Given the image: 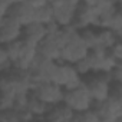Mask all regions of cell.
<instances>
[{"label": "cell", "mask_w": 122, "mask_h": 122, "mask_svg": "<svg viewBox=\"0 0 122 122\" xmlns=\"http://www.w3.org/2000/svg\"><path fill=\"white\" fill-rule=\"evenodd\" d=\"M6 62H9V57H7L5 45H0V65H3V63H6Z\"/></svg>", "instance_id": "21"}, {"label": "cell", "mask_w": 122, "mask_h": 122, "mask_svg": "<svg viewBox=\"0 0 122 122\" xmlns=\"http://www.w3.org/2000/svg\"><path fill=\"white\" fill-rule=\"evenodd\" d=\"M108 52H109V55L115 60L121 62V60H122V45H121V39H118L111 47H108Z\"/></svg>", "instance_id": "18"}, {"label": "cell", "mask_w": 122, "mask_h": 122, "mask_svg": "<svg viewBox=\"0 0 122 122\" xmlns=\"http://www.w3.org/2000/svg\"><path fill=\"white\" fill-rule=\"evenodd\" d=\"M9 7H10V2H9V0H0V15L6 16Z\"/></svg>", "instance_id": "20"}, {"label": "cell", "mask_w": 122, "mask_h": 122, "mask_svg": "<svg viewBox=\"0 0 122 122\" xmlns=\"http://www.w3.org/2000/svg\"><path fill=\"white\" fill-rule=\"evenodd\" d=\"M52 20H53V7L49 3L39 7V9H35V22L47 25Z\"/></svg>", "instance_id": "16"}, {"label": "cell", "mask_w": 122, "mask_h": 122, "mask_svg": "<svg viewBox=\"0 0 122 122\" xmlns=\"http://www.w3.org/2000/svg\"><path fill=\"white\" fill-rule=\"evenodd\" d=\"M10 2V5H13V3H20V2H26V0H9Z\"/></svg>", "instance_id": "24"}, {"label": "cell", "mask_w": 122, "mask_h": 122, "mask_svg": "<svg viewBox=\"0 0 122 122\" xmlns=\"http://www.w3.org/2000/svg\"><path fill=\"white\" fill-rule=\"evenodd\" d=\"M23 46H25V40H23L22 37H20V39H16V40H13V42H9V43L5 45V49H6V53H7V57H9L10 62L16 60V59L20 56V53H22V50H23Z\"/></svg>", "instance_id": "15"}, {"label": "cell", "mask_w": 122, "mask_h": 122, "mask_svg": "<svg viewBox=\"0 0 122 122\" xmlns=\"http://www.w3.org/2000/svg\"><path fill=\"white\" fill-rule=\"evenodd\" d=\"M89 49L86 47V45L83 43V40L81 39L79 33L72 37L69 42H66L62 49H60V57L59 60L60 62H66V63H71V65H75L78 60L86 57Z\"/></svg>", "instance_id": "6"}, {"label": "cell", "mask_w": 122, "mask_h": 122, "mask_svg": "<svg viewBox=\"0 0 122 122\" xmlns=\"http://www.w3.org/2000/svg\"><path fill=\"white\" fill-rule=\"evenodd\" d=\"M73 115H75V111L62 101L49 106L45 115V119L55 121V122H68V121H73Z\"/></svg>", "instance_id": "8"}, {"label": "cell", "mask_w": 122, "mask_h": 122, "mask_svg": "<svg viewBox=\"0 0 122 122\" xmlns=\"http://www.w3.org/2000/svg\"><path fill=\"white\" fill-rule=\"evenodd\" d=\"M60 49L62 46L57 42L56 36H46L42 42L37 43V55L50 60H59Z\"/></svg>", "instance_id": "9"}, {"label": "cell", "mask_w": 122, "mask_h": 122, "mask_svg": "<svg viewBox=\"0 0 122 122\" xmlns=\"http://www.w3.org/2000/svg\"><path fill=\"white\" fill-rule=\"evenodd\" d=\"M3 23H5V16H3V15H0V27L3 26Z\"/></svg>", "instance_id": "23"}, {"label": "cell", "mask_w": 122, "mask_h": 122, "mask_svg": "<svg viewBox=\"0 0 122 122\" xmlns=\"http://www.w3.org/2000/svg\"><path fill=\"white\" fill-rule=\"evenodd\" d=\"M26 2H27L33 9H39V7H42V6L47 5L49 0H26Z\"/></svg>", "instance_id": "19"}, {"label": "cell", "mask_w": 122, "mask_h": 122, "mask_svg": "<svg viewBox=\"0 0 122 122\" xmlns=\"http://www.w3.org/2000/svg\"><path fill=\"white\" fill-rule=\"evenodd\" d=\"M79 36L83 40V43L86 45L88 49H93L98 47V30L92 26L85 27L82 30H79Z\"/></svg>", "instance_id": "14"}, {"label": "cell", "mask_w": 122, "mask_h": 122, "mask_svg": "<svg viewBox=\"0 0 122 122\" xmlns=\"http://www.w3.org/2000/svg\"><path fill=\"white\" fill-rule=\"evenodd\" d=\"M7 17L13 19L19 25L25 26L30 22H35V9L27 3V2H20V3H13L7 9L6 13Z\"/></svg>", "instance_id": "7"}, {"label": "cell", "mask_w": 122, "mask_h": 122, "mask_svg": "<svg viewBox=\"0 0 122 122\" xmlns=\"http://www.w3.org/2000/svg\"><path fill=\"white\" fill-rule=\"evenodd\" d=\"M26 108L33 115V119H45V115H46V112L49 109V105H46L45 102L37 99L32 92H29V101H27Z\"/></svg>", "instance_id": "12"}, {"label": "cell", "mask_w": 122, "mask_h": 122, "mask_svg": "<svg viewBox=\"0 0 122 122\" xmlns=\"http://www.w3.org/2000/svg\"><path fill=\"white\" fill-rule=\"evenodd\" d=\"M96 30H98V47L108 49L118 39H121V36H118L115 32H112L109 29H96Z\"/></svg>", "instance_id": "13"}, {"label": "cell", "mask_w": 122, "mask_h": 122, "mask_svg": "<svg viewBox=\"0 0 122 122\" xmlns=\"http://www.w3.org/2000/svg\"><path fill=\"white\" fill-rule=\"evenodd\" d=\"M79 3H88V5H93L95 0H78Z\"/></svg>", "instance_id": "22"}, {"label": "cell", "mask_w": 122, "mask_h": 122, "mask_svg": "<svg viewBox=\"0 0 122 122\" xmlns=\"http://www.w3.org/2000/svg\"><path fill=\"white\" fill-rule=\"evenodd\" d=\"M83 83L88 88L93 102L103 101L109 96L111 79L106 72H91L86 76H83Z\"/></svg>", "instance_id": "2"}, {"label": "cell", "mask_w": 122, "mask_h": 122, "mask_svg": "<svg viewBox=\"0 0 122 122\" xmlns=\"http://www.w3.org/2000/svg\"><path fill=\"white\" fill-rule=\"evenodd\" d=\"M73 121H81V122H91V121H93V122H99V119H98V116H96V113H95V111L92 108L75 112Z\"/></svg>", "instance_id": "17"}, {"label": "cell", "mask_w": 122, "mask_h": 122, "mask_svg": "<svg viewBox=\"0 0 122 122\" xmlns=\"http://www.w3.org/2000/svg\"><path fill=\"white\" fill-rule=\"evenodd\" d=\"M50 81L55 82L59 86H62L63 89H71V88H75V86L81 85L83 82V78L76 72L73 65L57 60L55 63Z\"/></svg>", "instance_id": "1"}, {"label": "cell", "mask_w": 122, "mask_h": 122, "mask_svg": "<svg viewBox=\"0 0 122 122\" xmlns=\"http://www.w3.org/2000/svg\"><path fill=\"white\" fill-rule=\"evenodd\" d=\"M47 36L46 33V26L39 22H30L22 27V39L32 42V43H39Z\"/></svg>", "instance_id": "11"}, {"label": "cell", "mask_w": 122, "mask_h": 122, "mask_svg": "<svg viewBox=\"0 0 122 122\" xmlns=\"http://www.w3.org/2000/svg\"><path fill=\"white\" fill-rule=\"evenodd\" d=\"M30 92L37 98L40 99L42 102H45L46 105H55L57 102H62L63 99V88L56 85L55 82L52 81H46V82H39L36 83Z\"/></svg>", "instance_id": "5"}, {"label": "cell", "mask_w": 122, "mask_h": 122, "mask_svg": "<svg viewBox=\"0 0 122 122\" xmlns=\"http://www.w3.org/2000/svg\"><path fill=\"white\" fill-rule=\"evenodd\" d=\"M62 101L66 105H69L75 112L89 109V108H92V103H93V99H92V96H91V93L83 82L75 88L63 89V99Z\"/></svg>", "instance_id": "3"}, {"label": "cell", "mask_w": 122, "mask_h": 122, "mask_svg": "<svg viewBox=\"0 0 122 122\" xmlns=\"http://www.w3.org/2000/svg\"><path fill=\"white\" fill-rule=\"evenodd\" d=\"M22 25L15 22L13 19L5 16V23L0 27V45H6L16 39L22 37Z\"/></svg>", "instance_id": "10"}, {"label": "cell", "mask_w": 122, "mask_h": 122, "mask_svg": "<svg viewBox=\"0 0 122 122\" xmlns=\"http://www.w3.org/2000/svg\"><path fill=\"white\" fill-rule=\"evenodd\" d=\"M92 109L102 122H115L122 118V101L119 99L108 96L103 101H95L92 103Z\"/></svg>", "instance_id": "4"}]
</instances>
